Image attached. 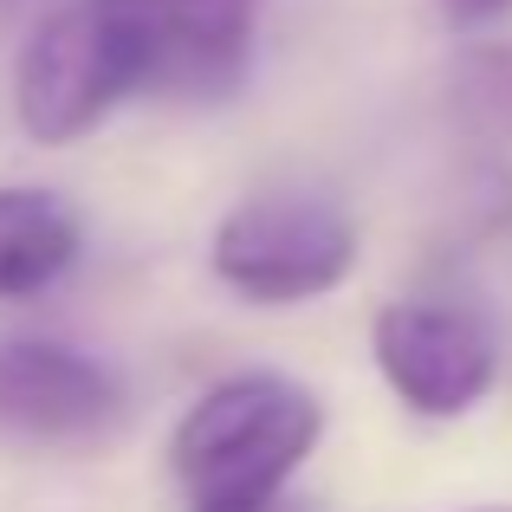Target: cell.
<instances>
[{
	"mask_svg": "<svg viewBox=\"0 0 512 512\" xmlns=\"http://www.w3.org/2000/svg\"><path fill=\"white\" fill-rule=\"evenodd\" d=\"M247 512H305L299 500H266V506H247Z\"/></svg>",
	"mask_w": 512,
	"mask_h": 512,
	"instance_id": "10",
	"label": "cell"
},
{
	"mask_svg": "<svg viewBox=\"0 0 512 512\" xmlns=\"http://www.w3.org/2000/svg\"><path fill=\"white\" fill-rule=\"evenodd\" d=\"M370 350L389 389L422 415L474 409L500 376V344H493L487 318L467 312V305H428V299L383 305Z\"/></svg>",
	"mask_w": 512,
	"mask_h": 512,
	"instance_id": "4",
	"label": "cell"
},
{
	"mask_svg": "<svg viewBox=\"0 0 512 512\" xmlns=\"http://www.w3.org/2000/svg\"><path fill=\"white\" fill-rule=\"evenodd\" d=\"M130 91H150L143 39L117 0H78L33 26L13 65V111L33 143H78Z\"/></svg>",
	"mask_w": 512,
	"mask_h": 512,
	"instance_id": "2",
	"label": "cell"
},
{
	"mask_svg": "<svg viewBox=\"0 0 512 512\" xmlns=\"http://www.w3.org/2000/svg\"><path fill=\"white\" fill-rule=\"evenodd\" d=\"M78 260V214L46 188H0V299H33Z\"/></svg>",
	"mask_w": 512,
	"mask_h": 512,
	"instance_id": "7",
	"label": "cell"
},
{
	"mask_svg": "<svg viewBox=\"0 0 512 512\" xmlns=\"http://www.w3.org/2000/svg\"><path fill=\"white\" fill-rule=\"evenodd\" d=\"M512 13V0H441V20L448 26H493V20H506Z\"/></svg>",
	"mask_w": 512,
	"mask_h": 512,
	"instance_id": "9",
	"label": "cell"
},
{
	"mask_svg": "<svg viewBox=\"0 0 512 512\" xmlns=\"http://www.w3.org/2000/svg\"><path fill=\"white\" fill-rule=\"evenodd\" d=\"M318 428L325 409L312 389L286 376H227L182 415L169 461L195 512H247L286 500V480L318 448Z\"/></svg>",
	"mask_w": 512,
	"mask_h": 512,
	"instance_id": "1",
	"label": "cell"
},
{
	"mask_svg": "<svg viewBox=\"0 0 512 512\" xmlns=\"http://www.w3.org/2000/svg\"><path fill=\"white\" fill-rule=\"evenodd\" d=\"M143 39L150 91L175 98H227L253 59V7L260 0H117Z\"/></svg>",
	"mask_w": 512,
	"mask_h": 512,
	"instance_id": "6",
	"label": "cell"
},
{
	"mask_svg": "<svg viewBox=\"0 0 512 512\" xmlns=\"http://www.w3.org/2000/svg\"><path fill=\"white\" fill-rule=\"evenodd\" d=\"M454 111L467 130L512 143V46H474L454 65Z\"/></svg>",
	"mask_w": 512,
	"mask_h": 512,
	"instance_id": "8",
	"label": "cell"
},
{
	"mask_svg": "<svg viewBox=\"0 0 512 512\" xmlns=\"http://www.w3.org/2000/svg\"><path fill=\"white\" fill-rule=\"evenodd\" d=\"M124 415V389L85 350L7 338L0 344V428L39 448H85L111 435Z\"/></svg>",
	"mask_w": 512,
	"mask_h": 512,
	"instance_id": "5",
	"label": "cell"
},
{
	"mask_svg": "<svg viewBox=\"0 0 512 512\" xmlns=\"http://www.w3.org/2000/svg\"><path fill=\"white\" fill-rule=\"evenodd\" d=\"M350 266H357V227L344 221L338 201L305 195V188L247 195L214 227V273L260 305L318 299L344 286Z\"/></svg>",
	"mask_w": 512,
	"mask_h": 512,
	"instance_id": "3",
	"label": "cell"
}]
</instances>
